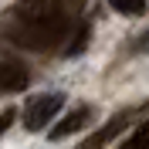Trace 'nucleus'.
<instances>
[{
  "mask_svg": "<svg viewBox=\"0 0 149 149\" xmlns=\"http://www.w3.org/2000/svg\"><path fill=\"white\" fill-rule=\"evenodd\" d=\"M61 105H65V95L58 92H47V95H34L27 102V109H24V125H27L31 132L44 129L47 122L54 119L58 112H61Z\"/></svg>",
  "mask_w": 149,
  "mask_h": 149,
  "instance_id": "f03ea898",
  "label": "nucleus"
},
{
  "mask_svg": "<svg viewBox=\"0 0 149 149\" xmlns=\"http://www.w3.org/2000/svg\"><path fill=\"white\" fill-rule=\"evenodd\" d=\"M27 68L17 61H0V92H24L27 88Z\"/></svg>",
  "mask_w": 149,
  "mask_h": 149,
  "instance_id": "20e7f679",
  "label": "nucleus"
},
{
  "mask_svg": "<svg viewBox=\"0 0 149 149\" xmlns=\"http://www.w3.org/2000/svg\"><path fill=\"white\" fill-rule=\"evenodd\" d=\"M119 14H129V17H142L146 14V3H115Z\"/></svg>",
  "mask_w": 149,
  "mask_h": 149,
  "instance_id": "6e6552de",
  "label": "nucleus"
},
{
  "mask_svg": "<svg viewBox=\"0 0 149 149\" xmlns=\"http://www.w3.org/2000/svg\"><path fill=\"white\" fill-rule=\"evenodd\" d=\"M85 44H88V24H81V27H78V34H74V41L68 44L65 54H68V58H78V54L85 51Z\"/></svg>",
  "mask_w": 149,
  "mask_h": 149,
  "instance_id": "0eeeda50",
  "label": "nucleus"
},
{
  "mask_svg": "<svg viewBox=\"0 0 149 149\" xmlns=\"http://www.w3.org/2000/svg\"><path fill=\"white\" fill-rule=\"evenodd\" d=\"M92 115H95V112L88 109V105H85V109H74V112H68L65 119H61V122L54 125V129H51V139H65V136H71V132H81L85 125L92 122Z\"/></svg>",
  "mask_w": 149,
  "mask_h": 149,
  "instance_id": "39448f33",
  "label": "nucleus"
},
{
  "mask_svg": "<svg viewBox=\"0 0 149 149\" xmlns=\"http://www.w3.org/2000/svg\"><path fill=\"white\" fill-rule=\"evenodd\" d=\"M122 149H149V122H142L139 129L122 142Z\"/></svg>",
  "mask_w": 149,
  "mask_h": 149,
  "instance_id": "423d86ee",
  "label": "nucleus"
},
{
  "mask_svg": "<svg viewBox=\"0 0 149 149\" xmlns=\"http://www.w3.org/2000/svg\"><path fill=\"white\" fill-rule=\"evenodd\" d=\"M10 122H14V109H7V112H0V136L10 129Z\"/></svg>",
  "mask_w": 149,
  "mask_h": 149,
  "instance_id": "1a4fd4ad",
  "label": "nucleus"
},
{
  "mask_svg": "<svg viewBox=\"0 0 149 149\" xmlns=\"http://www.w3.org/2000/svg\"><path fill=\"white\" fill-rule=\"evenodd\" d=\"M17 14H20V20L7 31V37L14 44L27 47V51H51L71 31L68 14L61 7H54V3H27Z\"/></svg>",
  "mask_w": 149,
  "mask_h": 149,
  "instance_id": "f257e3e1",
  "label": "nucleus"
},
{
  "mask_svg": "<svg viewBox=\"0 0 149 149\" xmlns=\"http://www.w3.org/2000/svg\"><path fill=\"white\" fill-rule=\"evenodd\" d=\"M125 125H129V112H119L115 119H109V122L102 125V129H95L92 136H88V139H85V142H78L74 149H105V146H109V142L115 139V136H119L122 129H125Z\"/></svg>",
  "mask_w": 149,
  "mask_h": 149,
  "instance_id": "7ed1b4c3",
  "label": "nucleus"
}]
</instances>
